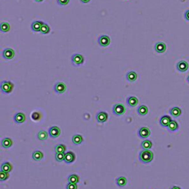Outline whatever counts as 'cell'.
<instances>
[{
  "mask_svg": "<svg viewBox=\"0 0 189 189\" xmlns=\"http://www.w3.org/2000/svg\"><path fill=\"white\" fill-rule=\"evenodd\" d=\"M154 158V154L149 149H143L139 154V160L141 162L147 164L152 161Z\"/></svg>",
  "mask_w": 189,
  "mask_h": 189,
  "instance_id": "cell-1",
  "label": "cell"
},
{
  "mask_svg": "<svg viewBox=\"0 0 189 189\" xmlns=\"http://www.w3.org/2000/svg\"><path fill=\"white\" fill-rule=\"evenodd\" d=\"M14 87V84L11 81H2L1 86H0L1 91H2V93L5 94V95H8V94L11 93L13 92Z\"/></svg>",
  "mask_w": 189,
  "mask_h": 189,
  "instance_id": "cell-2",
  "label": "cell"
},
{
  "mask_svg": "<svg viewBox=\"0 0 189 189\" xmlns=\"http://www.w3.org/2000/svg\"><path fill=\"white\" fill-rule=\"evenodd\" d=\"M126 112V108L123 104H115L112 107V112L114 113L115 115L121 116L123 115Z\"/></svg>",
  "mask_w": 189,
  "mask_h": 189,
  "instance_id": "cell-3",
  "label": "cell"
},
{
  "mask_svg": "<svg viewBox=\"0 0 189 189\" xmlns=\"http://www.w3.org/2000/svg\"><path fill=\"white\" fill-rule=\"evenodd\" d=\"M72 64L74 66H80L84 62V58L81 54H74L71 58Z\"/></svg>",
  "mask_w": 189,
  "mask_h": 189,
  "instance_id": "cell-4",
  "label": "cell"
},
{
  "mask_svg": "<svg viewBox=\"0 0 189 189\" xmlns=\"http://www.w3.org/2000/svg\"><path fill=\"white\" fill-rule=\"evenodd\" d=\"M67 90V86L63 82H57L54 86V91L57 94H63Z\"/></svg>",
  "mask_w": 189,
  "mask_h": 189,
  "instance_id": "cell-5",
  "label": "cell"
},
{
  "mask_svg": "<svg viewBox=\"0 0 189 189\" xmlns=\"http://www.w3.org/2000/svg\"><path fill=\"white\" fill-rule=\"evenodd\" d=\"M48 134L51 138H56L61 134V129L58 126H52L48 130Z\"/></svg>",
  "mask_w": 189,
  "mask_h": 189,
  "instance_id": "cell-6",
  "label": "cell"
},
{
  "mask_svg": "<svg viewBox=\"0 0 189 189\" xmlns=\"http://www.w3.org/2000/svg\"><path fill=\"white\" fill-rule=\"evenodd\" d=\"M151 134V131L150 129L148 127L143 126L141 127V129L138 130V136L142 139H146L148 137H149Z\"/></svg>",
  "mask_w": 189,
  "mask_h": 189,
  "instance_id": "cell-7",
  "label": "cell"
},
{
  "mask_svg": "<svg viewBox=\"0 0 189 189\" xmlns=\"http://www.w3.org/2000/svg\"><path fill=\"white\" fill-rule=\"evenodd\" d=\"M98 42L99 45L100 46L106 47L110 44V39H109V37L108 36V35H100V36L98 38Z\"/></svg>",
  "mask_w": 189,
  "mask_h": 189,
  "instance_id": "cell-8",
  "label": "cell"
},
{
  "mask_svg": "<svg viewBox=\"0 0 189 189\" xmlns=\"http://www.w3.org/2000/svg\"><path fill=\"white\" fill-rule=\"evenodd\" d=\"M14 55H15V52L14 50L11 48H7L3 50L2 52V56L4 59L10 60V59H14Z\"/></svg>",
  "mask_w": 189,
  "mask_h": 189,
  "instance_id": "cell-9",
  "label": "cell"
},
{
  "mask_svg": "<svg viewBox=\"0 0 189 189\" xmlns=\"http://www.w3.org/2000/svg\"><path fill=\"white\" fill-rule=\"evenodd\" d=\"M96 120L98 123H103L108 120V114L106 112H99L96 115Z\"/></svg>",
  "mask_w": 189,
  "mask_h": 189,
  "instance_id": "cell-10",
  "label": "cell"
},
{
  "mask_svg": "<svg viewBox=\"0 0 189 189\" xmlns=\"http://www.w3.org/2000/svg\"><path fill=\"white\" fill-rule=\"evenodd\" d=\"M75 153L72 152V151H67V153H65V157H64V162L67 163V164H70V163H72L75 161Z\"/></svg>",
  "mask_w": 189,
  "mask_h": 189,
  "instance_id": "cell-11",
  "label": "cell"
},
{
  "mask_svg": "<svg viewBox=\"0 0 189 189\" xmlns=\"http://www.w3.org/2000/svg\"><path fill=\"white\" fill-rule=\"evenodd\" d=\"M14 120L16 123L21 124L23 123L26 120V116L24 114L23 112H18L14 115Z\"/></svg>",
  "mask_w": 189,
  "mask_h": 189,
  "instance_id": "cell-12",
  "label": "cell"
},
{
  "mask_svg": "<svg viewBox=\"0 0 189 189\" xmlns=\"http://www.w3.org/2000/svg\"><path fill=\"white\" fill-rule=\"evenodd\" d=\"M171 121H172L171 117L166 115H163L161 117L160 120V124L162 127H168V126H169V124L170 123Z\"/></svg>",
  "mask_w": 189,
  "mask_h": 189,
  "instance_id": "cell-13",
  "label": "cell"
},
{
  "mask_svg": "<svg viewBox=\"0 0 189 189\" xmlns=\"http://www.w3.org/2000/svg\"><path fill=\"white\" fill-rule=\"evenodd\" d=\"M154 50L157 53H164L166 50V44L163 43V42H157L156 43V44L154 45Z\"/></svg>",
  "mask_w": 189,
  "mask_h": 189,
  "instance_id": "cell-14",
  "label": "cell"
},
{
  "mask_svg": "<svg viewBox=\"0 0 189 189\" xmlns=\"http://www.w3.org/2000/svg\"><path fill=\"white\" fill-rule=\"evenodd\" d=\"M44 25L43 22L41 21H34L32 24H31V29L34 32H41V28H42V25Z\"/></svg>",
  "mask_w": 189,
  "mask_h": 189,
  "instance_id": "cell-15",
  "label": "cell"
},
{
  "mask_svg": "<svg viewBox=\"0 0 189 189\" xmlns=\"http://www.w3.org/2000/svg\"><path fill=\"white\" fill-rule=\"evenodd\" d=\"M177 69L180 72H186L188 69V64L186 61H180L177 64Z\"/></svg>",
  "mask_w": 189,
  "mask_h": 189,
  "instance_id": "cell-16",
  "label": "cell"
},
{
  "mask_svg": "<svg viewBox=\"0 0 189 189\" xmlns=\"http://www.w3.org/2000/svg\"><path fill=\"white\" fill-rule=\"evenodd\" d=\"M138 102H139L138 98H136L135 96H130L126 100V104H127L128 106L131 107L136 106L138 104Z\"/></svg>",
  "mask_w": 189,
  "mask_h": 189,
  "instance_id": "cell-17",
  "label": "cell"
},
{
  "mask_svg": "<svg viewBox=\"0 0 189 189\" xmlns=\"http://www.w3.org/2000/svg\"><path fill=\"white\" fill-rule=\"evenodd\" d=\"M13 141H12L10 138L9 137H5L4 139L2 140V142H1V145L3 148L5 149H9V148L13 146Z\"/></svg>",
  "mask_w": 189,
  "mask_h": 189,
  "instance_id": "cell-18",
  "label": "cell"
},
{
  "mask_svg": "<svg viewBox=\"0 0 189 189\" xmlns=\"http://www.w3.org/2000/svg\"><path fill=\"white\" fill-rule=\"evenodd\" d=\"M12 169H13V166L9 162H5L1 165V171H2L9 173L12 171Z\"/></svg>",
  "mask_w": 189,
  "mask_h": 189,
  "instance_id": "cell-19",
  "label": "cell"
},
{
  "mask_svg": "<svg viewBox=\"0 0 189 189\" xmlns=\"http://www.w3.org/2000/svg\"><path fill=\"white\" fill-rule=\"evenodd\" d=\"M169 113L171 114V115L174 117H177L181 115L182 114V110L179 107H173L169 110Z\"/></svg>",
  "mask_w": 189,
  "mask_h": 189,
  "instance_id": "cell-20",
  "label": "cell"
},
{
  "mask_svg": "<svg viewBox=\"0 0 189 189\" xmlns=\"http://www.w3.org/2000/svg\"><path fill=\"white\" fill-rule=\"evenodd\" d=\"M126 77L128 81H129V82H134L137 79V74L135 72H134V71H130V72L126 73Z\"/></svg>",
  "mask_w": 189,
  "mask_h": 189,
  "instance_id": "cell-21",
  "label": "cell"
},
{
  "mask_svg": "<svg viewBox=\"0 0 189 189\" xmlns=\"http://www.w3.org/2000/svg\"><path fill=\"white\" fill-rule=\"evenodd\" d=\"M126 183H127V179H126L125 177H119L116 179V185L118 187H124V186H126Z\"/></svg>",
  "mask_w": 189,
  "mask_h": 189,
  "instance_id": "cell-22",
  "label": "cell"
},
{
  "mask_svg": "<svg viewBox=\"0 0 189 189\" xmlns=\"http://www.w3.org/2000/svg\"><path fill=\"white\" fill-rule=\"evenodd\" d=\"M167 128L168 129H169V131H170V132H175V131H177L179 129V124H178V123L176 121H173L172 120V121L170 122V123L169 124Z\"/></svg>",
  "mask_w": 189,
  "mask_h": 189,
  "instance_id": "cell-23",
  "label": "cell"
},
{
  "mask_svg": "<svg viewBox=\"0 0 189 189\" xmlns=\"http://www.w3.org/2000/svg\"><path fill=\"white\" fill-rule=\"evenodd\" d=\"M137 112L139 115L144 116L148 114V112H149V109H148V107L146 106L141 105V106L138 107Z\"/></svg>",
  "mask_w": 189,
  "mask_h": 189,
  "instance_id": "cell-24",
  "label": "cell"
},
{
  "mask_svg": "<svg viewBox=\"0 0 189 189\" xmlns=\"http://www.w3.org/2000/svg\"><path fill=\"white\" fill-rule=\"evenodd\" d=\"M72 141L73 144L77 146V145H80L81 143H82L84 139H83V137L81 134H75L72 137Z\"/></svg>",
  "mask_w": 189,
  "mask_h": 189,
  "instance_id": "cell-25",
  "label": "cell"
},
{
  "mask_svg": "<svg viewBox=\"0 0 189 189\" xmlns=\"http://www.w3.org/2000/svg\"><path fill=\"white\" fill-rule=\"evenodd\" d=\"M44 157V154L41 151H35L32 154V158L35 161H39Z\"/></svg>",
  "mask_w": 189,
  "mask_h": 189,
  "instance_id": "cell-26",
  "label": "cell"
},
{
  "mask_svg": "<svg viewBox=\"0 0 189 189\" xmlns=\"http://www.w3.org/2000/svg\"><path fill=\"white\" fill-rule=\"evenodd\" d=\"M48 134H47V132L46 131H39L38 132V134H37V137H38V139L40 140V141H45V140L47 139V137H48Z\"/></svg>",
  "mask_w": 189,
  "mask_h": 189,
  "instance_id": "cell-27",
  "label": "cell"
},
{
  "mask_svg": "<svg viewBox=\"0 0 189 189\" xmlns=\"http://www.w3.org/2000/svg\"><path fill=\"white\" fill-rule=\"evenodd\" d=\"M141 146L143 149H150L152 147V142L150 140H145L141 143Z\"/></svg>",
  "mask_w": 189,
  "mask_h": 189,
  "instance_id": "cell-28",
  "label": "cell"
},
{
  "mask_svg": "<svg viewBox=\"0 0 189 189\" xmlns=\"http://www.w3.org/2000/svg\"><path fill=\"white\" fill-rule=\"evenodd\" d=\"M68 182H71V183H75V184H77L79 182V177L78 175L75 174H70V175L68 177Z\"/></svg>",
  "mask_w": 189,
  "mask_h": 189,
  "instance_id": "cell-29",
  "label": "cell"
},
{
  "mask_svg": "<svg viewBox=\"0 0 189 189\" xmlns=\"http://www.w3.org/2000/svg\"><path fill=\"white\" fill-rule=\"evenodd\" d=\"M67 147L64 144H59L55 147V153H64L65 152Z\"/></svg>",
  "mask_w": 189,
  "mask_h": 189,
  "instance_id": "cell-30",
  "label": "cell"
},
{
  "mask_svg": "<svg viewBox=\"0 0 189 189\" xmlns=\"http://www.w3.org/2000/svg\"><path fill=\"white\" fill-rule=\"evenodd\" d=\"M1 31L4 33H7L10 30V25L8 22H2L0 25Z\"/></svg>",
  "mask_w": 189,
  "mask_h": 189,
  "instance_id": "cell-31",
  "label": "cell"
},
{
  "mask_svg": "<svg viewBox=\"0 0 189 189\" xmlns=\"http://www.w3.org/2000/svg\"><path fill=\"white\" fill-rule=\"evenodd\" d=\"M50 31V26H49L47 24L44 23V25H42V28H41V33L44 35H45V34H48Z\"/></svg>",
  "mask_w": 189,
  "mask_h": 189,
  "instance_id": "cell-32",
  "label": "cell"
},
{
  "mask_svg": "<svg viewBox=\"0 0 189 189\" xmlns=\"http://www.w3.org/2000/svg\"><path fill=\"white\" fill-rule=\"evenodd\" d=\"M64 157H65V154L64 153H56L55 158L56 161L61 162L62 161H64Z\"/></svg>",
  "mask_w": 189,
  "mask_h": 189,
  "instance_id": "cell-33",
  "label": "cell"
},
{
  "mask_svg": "<svg viewBox=\"0 0 189 189\" xmlns=\"http://www.w3.org/2000/svg\"><path fill=\"white\" fill-rule=\"evenodd\" d=\"M9 178V173L5 172V171H0V181L7 180Z\"/></svg>",
  "mask_w": 189,
  "mask_h": 189,
  "instance_id": "cell-34",
  "label": "cell"
},
{
  "mask_svg": "<svg viewBox=\"0 0 189 189\" xmlns=\"http://www.w3.org/2000/svg\"><path fill=\"white\" fill-rule=\"evenodd\" d=\"M31 117H32V119L33 120V121H39L41 117V115L39 112H35L31 115Z\"/></svg>",
  "mask_w": 189,
  "mask_h": 189,
  "instance_id": "cell-35",
  "label": "cell"
},
{
  "mask_svg": "<svg viewBox=\"0 0 189 189\" xmlns=\"http://www.w3.org/2000/svg\"><path fill=\"white\" fill-rule=\"evenodd\" d=\"M66 189H78V186L77 184H75V183L69 182L66 186Z\"/></svg>",
  "mask_w": 189,
  "mask_h": 189,
  "instance_id": "cell-36",
  "label": "cell"
},
{
  "mask_svg": "<svg viewBox=\"0 0 189 189\" xmlns=\"http://www.w3.org/2000/svg\"><path fill=\"white\" fill-rule=\"evenodd\" d=\"M57 2L61 6H65L70 2V0H57Z\"/></svg>",
  "mask_w": 189,
  "mask_h": 189,
  "instance_id": "cell-37",
  "label": "cell"
},
{
  "mask_svg": "<svg viewBox=\"0 0 189 189\" xmlns=\"http://www.w3.org/2000/svg\"><path fill=\"white\" fill-rule=\"evenodd\" d=\"M185 18H186V20L189 21V10H186V13H185Z\"/></svg>",
  "mask_w": 189,
  "mask_h": 189,
  "instance_id": "cell-38",
  "label": "cell"
},
{
  "mask_svg": "<svg viewBox=\"0 0 189 189\" xmlns=\"http://www.w3.org/2000/svg\"><path fill=\"white\" fill-rule=\"evenodd\" d=\"M170 189H182L180 187H179V186H173V187H171Z\"/></svg>",
  "mask_w": 189,
  "mask_h": 189,
  "instance_id": "cell-39",
  "label": "cell"
},
{
  "mask_svg": "<svg viewBox=\"0 0 189 189\" xmlns=\"http://www.w3.org/2000/svg\"><path fill=\"white\" fill-rule=\"evenodd\" d=\"M80 1L82 3H88V2H90V0H80Z\"/></svg>",
  "mask_w": 189,
  "mask_h": 189,
  "instance_id": "cell-40",
  "label": "cell"
},
{
  "mask_svg": "<svg viewBox=\"0 0 189 189\" xmlns=\"http://www.w3.org/2000/svg\"><path fill=\"white\" fill-rule=\"evenodd\" d=\"M35 2H43L44 0H35Z\"/></svg>",
  "mask_w": 189,
  "mask_h": 189,
  "instance_id": "cell-41",
  "label": "cell"
},
{
  "mask_svg": "<svg viewBox=\"0 0 189 189\" xmlns=\"http://www.w3.org/2000/svg\"><path fill=\"white\" fill-rule=\"evenodd\" d=\"M187 81H188V82L189 83V75L188 76V78H187Z\"/></svg>",
  "mask_w": 189,
  "mask_h": 189,
  "instance_id": "cell-42",
  "label": "cell"
}]
</instances>
